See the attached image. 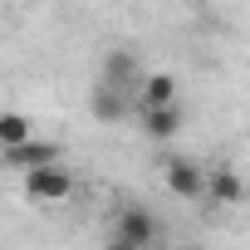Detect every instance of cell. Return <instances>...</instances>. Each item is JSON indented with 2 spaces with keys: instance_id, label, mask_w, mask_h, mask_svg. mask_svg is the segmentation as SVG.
<instances>
[{
  "instance_id": "8fae6325",
  "label": "cell",
  "mask_w": 250,
  "mask_h": 250,
  "mask_svg": "<svg viewBox=\"0 0 250 250\" xmlns=\"http://www.w3.org/2000/svg\"><path fill=\"white\" fill-rule=\"evenodd\" d=\"M103 250H138L128 235H118V230H108V240H103Z\"/></svg>"
},
{
  "instance_id": "7c38bea8",
  "label": "cell",
  "mask_w": 250,
  "mask_h": 250,
  "mask_svg": "<svg viewBox=\"0 0 250 250\" xmlns=\"http://www.w3.org/2000/svg\"><path fill=\"white\" fill-rule=\"evenodd\" d=\"M182 250H206V245H182Z\"/></svg>"
},
{
  "instance_id": "ba28073f",
  "label": "cell",
  "mask_w": 250,
  "mask_h": 250,
  "mask_svg": "<svg viewBox=\"0 0 250 250\" xmlns=\"http://www.w3.org/2000/svg\"><path fill=\"white\" fill-rule=\"evenodd\" d=\"M206 196L230 206V201H240V196H245V177H240L235 167H211V172H206Z\"/></svg>"
},
{
  "instance_id": "3957f363",
  "label": "cell",
  "mask_w": 250,
  "mask_h": 250,
  "mask_svg": "<svg viewBox=\"0 0 250 250\" xmlns=\"http://www.w3.org/2000/svg\"><path fill=\"white\" fill-rule=\"evenodd\" d=\"M162 182H167V191H172V196H182V201L206 196V167H201V162H191V157H172V162L162 167Z\"/></svg>"
},
{
  "instance_id": "52a82bcc",
  "label": "cell",
  "mask_w": 250,
  "mask_h": 250,
  "mask_svg": "<svg viewBox=\"0 0 250 250\" xmlns=\"http://www.w3.org/2000/svg\"><path fill=\"white\" fill-rule=\"evenodd\" d=\"M177 103V79L172 74H143V83H138V113L143 108H172Z\"/></svg>"
},
{
  "instance_id": "9c48e42d",
  "label": "cell",
  "mask_w": 250,
  "mask_h": 250,
  "mask_svg": "<svg viewBox=\"0 0 250 250\" xmlns=\"http://www.w3.org/2000/svg\"><path fill=\"white\" fill-rule=\"evenodd\" d=\"M88 108H93V118H98V123H118V118H128V93L113 88V83H98Z\"/></svg>"
},
{
  "instance_id": "30bf717a",
  "label": "cell",
  "mask_w": 250,
  "mask_h": 250,
  "mask_svg": "<svg viewBox=\"0 0 250 250\" xmlns=\"http://www.w3.org/2000/svg\"><path fill=\"white\" fill-rule=\"evenodd\" d=\"M35 138V123L25 118V113H10V108H0V147H20V143H30Z\"/></svg>"
},
{
  "instance_id": "277c9868",
  "label": "cell",
  "mask_w": 250,
  "mask_h": 250,
  "mask_svg": "<svg viewBox=\"0 0 250 250\" xmlns=\"http://www.w3.org/2000/svg\"><path fill=\"white\" fill-rule=\"evenodd\" d=\"M103 83H113V88H123L128 93V83H143V64H138V54L133 49H108L103 54Z\"/></svg>"
},
{
  "instance_id": "6da1fadb",
  "label": "cell",
  "mask_w": 250,
  "mask_h": 250,
  "mask_svg": "<svg viewBox=\"0 0 250 250\" xmlns=\"http://www.w3.org/2000/svg\"><path fill=\"white\" fill-rule=\"evenodd\" d=\"M25 196H35V201H69L74 196V172L64 162L35 167V172H25Z\"/></svg>"
},
{
  "instance_id": "7a4b0ae2",
  "label": "cell",
  "mask_w": 250,
  "mask_h": 250,
  "mask_svg": "<svg viewBox=\"0 0 250 250\" xmlns=\"http://www.w3.org/2000/svg\"><path fill=\"white\" fill-rule=\"evenodd\" d=\"M113 230L128 235L138 250H157V240H162V226H157V216H152L147 206H123V211L113 216Z\"/></svg>"
},
{
  "instance_id": "5b68a950",
  "label": "cell",
  "mask_w": 250,
  "mask_h": 250,
  "mask_svg": "<svg viewBox=\"0 0 250 250\" xmlns=\"http://www.w3.org/2000/svg\"><path fill=\"white\" fill-rule=\"evenodd\" d=\"M138 123H143V133H147L152 143H172V138L182 133L187 113H182V103H172V108H143Z\"/></svg>"
},
{
  "instance_id": "8992f818",
  "label": "cell",
  "mask_w": 250,
  "mask_h": 250,
  "mask_svg": "<svg viewBox=\"0 0 250 250\" xmlns=\"http://www.w3.org/2000/svg\"><path fill=\"white\" fill-rule=\"evenodd\" d=\"M5 162L20 167V172H35V167H54V162H64V157H59V143H40V138H30V143L10 147Z\"/></svg>"
}]
</instances>
